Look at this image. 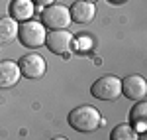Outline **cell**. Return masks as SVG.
I'll list each match as a JSON object with an SVG mask.
<instances>
[{
	"label": "cell",
	"instance_id": "obj_1",
	"mask_svg": "<svg viewBox=\"0 0 147 140\" xmlns=\"http://www.w3.org/2000/svg\"><path fill=\"white\" fill-rule=\"evenodd\" d=\"M69 124L79 132H92L102 124V117L94 107L82 105L69 113Z\"/></svg>",
	"mask_w": 147,
	"mask_h": 140
},
{
	"label": "cell",
	"instance_id": "obj_2",
	"mask_svg": "<svg viewBox=\"0 0 147 140\" xmlns=\"http://www.w3.org/2000/svg\"><path fill=\"white\" fill-rule=\"evenodd\" d=\"M90 93L94 99H100V101H116L122 95V79L114 75H104L92 83Z\"/></svg>",
	"mask_w": 147,
	"mask_h": 140
},
{
	"label": "cell",
	"instance_id": "obj_3",
	"mask_svg": "<svg viewBox=\"0 0 147 140\" xmlns=\"http://www.w3.org/2000/svg\"><path fill=\"white\" fill-rule=\"evenodd\" d=\"M41 24L49 26L51 30H65L71 24V14L67 6L61 4H49L41 14Z\"/></svg>",
	"mask_w": 147,
	"mask_h": 140
},
{
	"label": "cell",
	"instance_id": "obj_4",
	"mask_svg": "<svg viewBox=\"0 0 147 140\" xmlns=\"http://www.w3.org/2000/svg\"><path fill=\"white\" fill-rule=\"evenodd\" d=\"M18 36H20V40H22L24 46L28 47H39L45 44V26L39 22H32V20H28V22H24L20 26V30H18Z\"/></svg>",
	"mask_w": 147,
	"mask_h": 140
},
{
	"label": "cell",
	"instance_id": "obj_5",
	"mask_svg": "<svg viewBox=\"0 0 147 140\" xmlns=\"http://www.w3.org/2000/svg\"><path fill=\"white\" fill-rule=\"evenodd\" d=\"M18 67H20V73H22L24 77H28V79H39V77L45 75L47 63L39 53H28V55H24L20 59Z\"/></svg>",
	"mask_w": 147,
	"mask_h": 140
},
{
	"label": "cell",
	"instance_id": "obj_6",
	"mask_svg": "<svg viewBox=\"0 0 147 140\" xmlns=\"http://www.w3.org/2000/svg\"><path fill=\"white\" fill-rule=\"evenodd\" d=\"M73 40L75 38L67 30H53L49 36H45V46L49 47V51H53L57 55H65L71 51Z\"/></svg>",
	"mask_w": 147,
	"mask_h": 140
},
{
	"label": "cell",
	"instance_id": "obj_7",
	"mask_svg": "<svg viewBox=\"0 0 147 140\" xmlns=\"http://www.w3.org/2000/svg\"><path fill=\"white\" fill-rule=\"evenodd\" d=\"M122 93L129 101H143L147 95V81L141 75H127L122 81Z\"/></svg>",
	"mask_w": 147,
	"mask_h": 140
},
{
	"label": "cell",
	"instance_id": "obj_8",
	"mask_svg": "<svg viewBox=\"0 0 147 140\" xmlns=\"http://www.w3.org/2000/svg\"><path fill=\"white\" fill-rule=\"evenodd\" d=\"M20 77H22V73H20V67L16 61H10V59L0 61V89L14 87L20 81Z\"/></svg>",
	"mask_w": 147,
	"mask_h": 140
},
{
	"label": "cell",
	"instance_id": "obj_9",
	"mask_svg": "<svg viewBox=\"0 0 147 140\" xmlns=\"http://www.w3.org/2000/svg\"><path fill=\"white\" fill-rule=\"evenodd\" d=\"M69 14H71V20H75V22L88 24V22H92V18H94V14H96V8H94L92 2L79 0V2H75V4L71 6Z\"/></svg>",
	"mask_w": 147,
	"mask_h": 140
},
{
	"label": "cell",
	"instance_id": "obj_10",
	"mask_svg": "<svg viewBox=\"0 0 147 140\" xmlns=\"http://www.w3.org/2000/svg\"><path fill=\"white\" fill-rule=\"evenodd\" d=\"M18 30H20V26H18V22L12 16L0 18V46L14 42L18 38Z\"/></svg>",
	"mask_w": 147,
	"mask_h": 140
},
{
	"label": "cell",
	"instance_id": "obj_11",
	"mask_svg": "<svg viewBox=\"0 0 147 140\" xmlns=\"http://www.w3.org/2000/svg\"><path fill=\"white\" fill-rule=\"evenodd\" d=\"M10 10H12V18L16 22H28L34 14V2L32 0H14Z\"/></svg>",
	"mask_w": 147,
	"mask_h": 140
},
{
	"label": "cell",
	"instance_id": "obj_12",
	"mask_svg": "<svg viewBox=\"0 0 147 140\" xmlns=\"http://www.w3.org/2000/svg\"><path fill=\"white\" fill-rule=\"evenodd\" d=\"M129 118H131V124H136L134 128L136 130H143L145 128V118H147V105L143 101H137L136 107L131 109L129 113Z\"/></svg>",
	"mask_w": 147,
	"mask_h": 140
},
{
	"label": "cell",
	"instance_id": "obj_13",
	"mask_svg": "<svg viewBox=\"0 0 147 140\" xmlns=\"http://www.w3.org/2000/svg\"><path fill=\"white\" fill-rule=\"evenodd\" d=\"M110 140H139V134L131 124H118L110 132Z\"/></svg>",
	"mask_w": 147,
	"mask_h": 140
},
{
	"label": "cell",
	"instance_id": "obj_14",
	"mask_svg": "<svg viewBox=\"0 0 147 140\" xmlns=\"http://www.w3.org/2000/svg\"><path fill=\"white\" fill-rule=\"evenodd\" d=\"M35 4H39V6H49V4H53V0H32Z\"/></svg>",
	"mask_w": 147,
	"mask_h": 140
},
{
	"label": "cell",
	"instance_id": "obj_15",
	"mask_svg": "<svg viewBox=\"0 0 147 140\" xmlns=\"http://www.w3.org/2000/svg\"><path fill=\"white\" fill-rule=\"evenodd\" d=\"M51 140H67V138H63V136H55V138H51Z\"/></svg>",
	"mask_w": 147,
	"mask_h": 140
},
{
	"label": "cell",
	"instance_id": "obj_16",
	"mask_svg": "<svg viewBox=\"0 0 147 140\" xmlns=\"http://www.w3.org/2000/svg\"><path fill=\"white\" fill-rule=\"evenodd\" d=\"M110 2H124V0H110Z\"/></svg>",
	"mask_w": 147,
	"mask_h": 140
},
{
	"label": "cell",
	"instance_id": "obj_17",
	"mask_svg": "<svg viewBox=\"0 0 147 140\" xmlns=\"http://www.w3.org/2000/svg\"><path fill=\"white\" fill-rule=\"evenodd\" d=\"M84 2H94V0H84Z\"/></svg>",
	"mask_w": 147,
	"mask_h": 140
}]
</instances>
